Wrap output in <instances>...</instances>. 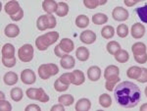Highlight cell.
Wrapping results in <instances>:
<instances>
[{"mask_svg": "<svg viewBox=\"0 0 147 111\" xmlns=\"http://www.w3.org/2000/svg\"><path fill=\"white\" fill-rule=\"evenodd\" d=\"M138 2H141V1H145V0H137Z\"/></svg>", "mask_w": 147, "mask_h": 111, "instance_id": "52", "label": "cell"}, {"mask_svg": "<svg viewBox=\"0 0 147 111\" xmlns=\"http://www.w3.org/2000/svg\"><path fill=\"white\" fill-rule=\"evenodd\" d=\"M25 110L26 111H40L41 108L37 104H30L25 108Z\"/></svg>", "mask_w": 147, "mask_h": 111, "instance_id": "45", "label": "cell"}, {"mask_svg": "<svg viewBox=\"0 0 147 111\" xmlns=\"http://www.w3.org/2000/svg\"><path fill=\"white\" fill-rule=\"evenodd\" d=\"M54 89H55L56 91L62 93V91H66L69 89V85L63 84V83L60 81V79L58 78L55 81V83H54Z\"/></svg>", "mask_w": 147, "mask_h": 111, "instance_id": "37", "label": "cell"}, {"mask_svg": "<svg viewBox=\"0 0 147 111\" xmlns=\"http://www.w3.org/2000/svg\"><path fill=\"white\" fill-rule=\"evenodd\" d=\"M99 3V6H102V5H105L106 3L108 2V0H97Z\"/></svg>", "mask_w": 147, "mask_h": 111, "instance_id": "48", "label": "cell"}, {"mask_svg": "<svg viewBox=\"0 0 147 111\" xmlns=\"http://www.w3.org/2000/svg\"><path fill=\"white\" fill-rule=\"evenodd\" d=\"M137 81L139 83H141V84H145V83H147V68H142L141 75H140V77L138 78Z\"/></svg>", "mask_w": 147, "mask_h": 111, "instance_id": "44", "label": "cell"}, {"mask_svg": "<svg viewBox=\"0 0 147 111\" xmlns=\"http://www.w3.org/2000/svg\"><path fill=\"white\" fill-rule=\"evenodd\" d=\"M4 34L7 37L13 39V37H16L20 35V28L15 24H9V25L6 26L5 30H4Z\"/></svg>", "mask_w": 147, "mask_h": 111, "instance_id": "15", "label": "cell"}, {"mask_svg": "<svg viewBox=\"0 0 147 111\" xmlns=\"http://www.w3.org/2000/svg\"><path fill=\"white\" fill-rule=\"evenodd\" d=\"M144 93H145V95H146V97H147V87L145 89H144Z\"/></svg>", "mask_w": 147, "mask_h": 111, "instance_id": "51", "label": "cell"}, {"mask_svg": "<svg viewBox=\"0 0 147 111\" xmlns=\"http://www.w3.org/2000/svg\"><path fill=\"white\" fill-rule=\"evenodd\" d=\"M76 25L80 29H84L89 25V18L86 15H80L76 19Z\"/></svg>", "mask_w": 147, "mask_h": 111, "instance_id": "29", "label": "cell"}, {"mask_svg": "<svg viewBox=\"0 0 147 111\" xmlns=\"http://www.w3.org/2000/svg\"><path fill=\"white\" fill-rule=\"evenodd\" d=\"M80 41L84 44H92L96 41V34L93 30H86L80 34Z\"/></svg>", "mask_w": 147, "mask_h": 111, "instance_id": "10", "label": "cell"}, {"mask_svg": "<svg viewBox=\"0 0 147 111\" xmlns=\"http://www.w3.org/2000/svg\"><path fill=\"white\" fill-rule=\"evenodd\" d=\"M99 103H100L102 107L108 108L112 105V98H111V96L108 93H103L99 97Z\"/></svg>", "mask_w": 147, "mask_h": 111, "instance_id": "33", "label": "cell"}, {"mask_svg": "<svg viewBox=\"0 0 147 111\" xmlns=\"http://www.w3.org/2000/svg\"><path fill=\"white\" fill-rule=\"evenodd\" d=\"M129 11L127 9H125L124 7L118 6L116 8H114V10L112 12V17L115 21H118V22H124V21H127L129 19Z\"/></svg>", "mask_w": 147, "mask_h": 111, "instance_id": "8", "label": "cell"}, {"mask_svg": "<svg viewBox=\"0 0 147 111\" xmlns=\"http://www.w3.org/2000/svg\"><path fill=\"white\" fill-rule=\"evenodd\" d=\"M38 76L42 80H48L52 76H55L59 73V67L54 63L42 64L38 67Z\"/></svg>", "mask_w": 147, "mask_h": 111, "instance_id": "5", "label": "cell"}, {"mask_svg": "<svg viewBox=\"0 0 147 111\" xmlns=\"http://www.w3.org/2000/svg\"><path fill=\"white\" fill-rule=\"evenodd\" d=\"M129 27L127 25H124V24H121V25L118 26L117 28V35H119L120 37L124 39V37H127L129 35Z\"/></svg>", "mask_w": 147, "mask_h": 111, "instance_id": "36", "label": "cell"}, {"mask_svg": "<svg viewBox=\"0 0 147 111\" xmlns=\"http://www.w3.org/2000/svg\"><path fill=\"white\" fill-rule=\"evenodd\" d=\"M2 64H3L7 68H12L16 65V57H11V58H5L2 57Z\"/></svg>", "mask_w": 147, "mask_h": 111, "instance_id": "38", "label": "cell"}, {"mask_svg": "<svg viewBox=\"0 0 147 111\" xmlns=\"http://www.w3.org/2000/svg\"><path fill=\"white\" fill-rule=\"evenodd\" d=\"M69 5L66 2H59L57 5V10H56V15L58 17H66L69 13Z\"/></svg>", "mask_w": 147, "mask_h": 111, "instance_id": "25", "label": "cell"}, {"mask_svg": "<svg viewBox=\"0 0 147 111\" xmlns=\"http://www.w3.org/2000/svg\"><path fill=\"white\" fill-rule=\"evenodd\" d=\"M108 22L107 15L103 13H97L95 15L92 16V23L95 25H104Z\"/></svg>", "mask_w": 147, "mask_h": 111, "instance_id": "31", "label": "cell"}, {"mask_svg": "<svg viewBox=\"0 0 147 111\" xmlns=\"http://www.w3.org/2000/svg\"><path fill=\"white\" fill-rule=\"evenodd\" d=\"M57 25L56 18L52 14H45L38 17L36 21V27L39 30H45L48 29H53Z\"/></svg>", "mask_w": 147, "mask_h": 111, "instance_id": "4", "label": "cell"}, {"mask_svg": "<svg viewBox=\"0 0 147 111\" xmlns=\"http://www.w3.org/2000/svg\"><path fill=\"white\" fill-rule=\"evenodd\" d=\"M18 56L22 62H30L34 58V47L32 44H24L18 50Z\"/></svg>", "mask_w": 147, "mask_h": 111, "instance_id": "7", "label": "cell"}, {"mask_svg": "<svg viewBox=\"0 0 147 111\" xmlns=\"http://www.w3.org/2000/svg\"><path fill=\"white\" fill-rule=\"evenodd\" d=\"M84 4L87 9H95L99 6L97 0H84Z\"/></svg>", "mask_w": 147, "mask_h": 111, "instance_id": "39", "label": "cell"}, {"mask_svg": "<svg viewBox=\"0 0 147 111\" xmlns=\"http://www.w3.org/2000/svg\"><path fill=\"white\" fill-rule=\"evenodd\" d=\"M147 50V47L143 42H136L134 45L131 46V51L134 55H140V54H145Z\"/></svg>", "mask_w": 147, "mask_h": 111, "instance_id": "24", "label": "cell"}, {"mask_svg": "<svg viewBox=\"0 0 147 111\" xmlns=\"http://www.w3.org/2000/svg\"><path fill=\"white\" fill-rule=\"evenodd\" d=\"M3 81L7 86H14L18 82V75L15 72H7L3 77Z\"/></svg>", "mask_w": 147, "mask_h": 111, "instance_id": "23", "label": "cell"}, {"mask_svg": "<svg viewBox=\"0 0 147 111\" xmlns=\"http://www.w3.org/2000/svg\"><path fill=\"white\" fill-rule=\"evenodd\" d=\"M59 39V32H49L45 35H42L35 39V46L40 51H44L49 46Z\"/></svg>", "mask_w": 147, "mask_h": 111, "instance_id": "2", "label": "cell"}, {"mask_svg": "<svg viewBox=\"0 0 147 111\" xmlns=\"http://www.w3.org/2000/svg\"><path fill=\"white\" fill-rule=\"evenodd\" d=\"M140 111H147V103H144L140 106Z\"/></svg>", "mask_w": 147, "mask_h": 111, "instance_id": "49", "label": "cell"}, {"mask_svg": "<svg viewBox=\"0 0 147 111\" xmlns=\"http://www.w3.org/2000/svg\"><path fill=\"white\" fill-rule=\"evenodd\" d=\"M75 48V44H74V41L70 39H62L60 41V43L58 45L55 46L54 48V53L57 57L62 58L64 55L66 54L71 53Z\"/></svg>", "mask_w": 147, "mask_h": 111, "instance_id": "3", "label": "cell"}, {"mask_svg": "<svg viewBox=\"0 0 147 111\" xmlns=\"http://www.w3.org/2000/svg\"><path fill=\"white\" fill-rule=\"evenodd\" d=\"M77 111H88L91 108V102L88 98H80L75 106Z\"/></svg>", "mask_w": 147, "mask_h": 111, "instance_id": "18", "label": "cell"}, {"mask_svg": "<svg viewBox=\"0 0 147 111\" xmlns=\"http://www.w3.org/2000/svg\"><path fill=\"white\" fill-rule=\"evenodd\" d=\"M1 55L2 57L11 58L15 56V47L11 43H5L2 46L1 49Z\"/></svg>", "mask_w": 147, "mask_h": 111, "instance_id": "20", "label": "cell"}, {"mask_svg": "<svg viewBox=\"0 0 147 111\" xmlns=\"http://www.w3.org/2000/svg\"><path fill=\"white\" fill-rule=\"evenodd\" d=\"M24 17V10L22 8L19 10L17 13L15 14V15H13V16H10V18H11V20L12 21H14V22H18V21H21L23 19Z\"/></svg>", "mask_w": 147, "mask_h": 111, "instance_id": "43", "label": "cell"}, {"mask_svg": "<svg viewBox=\"0 0 147 111\" xmlns=\"http://www.w3.org/2000/svg\"><path fill=\"white\" fill-rule=\"evenodd\" d=\"M60 64L63 69H66V70L73 69L76 65V59L74 58L73 56L69 55V54H66V55H64L63 57L61 58Z\"/></svg>", "mask_w": 147, "mask_h": 111, "instance_id": "14", "label": "cell"}, {"mask_svg": "<svg viewBox=\"0 0 147 111\" xmlns=\"http://www.w3.org/2000/svg\"><path fill=\"white\" fill-rule=\"evenodd\" d=\"M116 61H118L119 63H127L129 59V54L127 50H123V49H120L117 53L114 55Z\"/></svg>", "mask_w": 147, "mask_h": 111, "instance_id": "27", "label": "cell"}, {"mask_svg": "<svg viewBox=\"0 0 147 111\" xmlns=\"http://www.w3.org/2000/svg\"><path fill=\"white\" fill-rule=\"evenodd\" d=\"M85 81V77L82 71L80 70H75L71 72V82L75 86H80Z\"/></svg>", "mask_w": 147, "mask_h": 111, "instance_id": "12", "label": "cell"}, {"mask_svg": "<svg viewBox=\"0 0 147 111\" xmlns=\"http://www.w3.org/2000/svg\"><path fill=\"white\" fill-rule=\"evenodd\" d=\"M0 94H1V99H4V98H5V95H4L3 91H1V93H0Z\"/></svg>", "mask_w": 147, "mask_h": 111, "instance_id": "50", "label": "cell"}, {"mask_svg": "<svg viewBox=\"0 0 147 111\" xmlns=\"http://www.w3.org/2000/svg\"><path fill=\"white\" fill-rule=\"evenodd\" d=\"M130 34H131V37L134 39H141L145 35V27L140 23H136L134 25H132L131 30H130Z\"/></svg>", "mask_w": 147, "mask_h": 111, "instance_id": "11", "label": "cell"}, {"mask_svg": "<svg viewBox=\"0 0 147 111\" xmlns=\"http://www.w3.org/2000/svg\"><path fill=\"white\" fill-rule=\"evenodd\" d=\"M21 80L26 85H32L36 81L35 73L30 69H25L21 73Z\"/></svg>", "mask_w": 147, "mask_h": 111, "instance_id": "9", "label": "cell"}, {"mask_svg": "<svg viewBox=\"0 0 147 111\" xmlns=\"http://www.w3.org/2000/svg\"><path fill=\"white\" fill-rule=\"evenodd\" d=\"M26 94L30 99L32 100H38L42 103H46L49 101V96L47 95V93L44 91V89L42 88L34 89V88H30L27 89Z\"/></svg>", "mask_w": 147, "mask_h": 111, "instance_id": "6", "label": "cell"}, {"mask_svg": "<svg viewBox=\"0 0 147 111\" xmlns=\"http://www.w3.org/2000/svg\"><path fill=\"white\" fill-rule=\"evenodd\" d=\"M0 109H1V111H11L12 105L10 104L9 101L5 99H1L0 100Z\"/></svg>", "mask_w": 147, "mask_h": 111, "instance_id": "40", "label": "cell"}, {"mask_svg": "<svg viewBox=\"0 0 147 111\" xmlns=\"http://www.w3.org/2000/svg\"><path fill=\"white\" fill-rule=\"evenodd\" d=\"M134 60L138 64H145L147 62V53L140 54V55H134Z\"/></svg>", "mask_w": 147, "mask_h": 111, "instance_id": "42", "label": "cell"}, {"mask_svg": "<svg viewBox=\"0 0 147 111\" xmlns=\"http://www.w3.org/2000/svg\"><path fill=\"white\" fill-rule=\"evenodd\" d=\"M101 35L103 39H110L115 35V29L112 26H104L101 30Z\"/></svg>", "mask_w": 147, "mask_h": 111, "instance_id": "26", "label": "cell"}, {"mask_svg": "<svg viewBox=\"0 0 147 111\" xmlns=\"http://www.w3.org/2000/svg\"><path fill=\"white\" fill-rule=\"evenodd\" d=\"M20 9H21L20 4H19V2L16 1V0H12V1L7 2L5 4V6H4V11H5V13L8 14L9 16L15 15Z\"/></svg>", "mask_w": 147, "mask_h": 111, "instance_id": "13", "label": "cell"}, {"mask_svg": "<svg viewBox=\"0 0 147 111\" xmlns=\"http://www.w3.org/2000/svg\"><path fill=\"white\" fill-rule=\"evenodd\" d=\"M59 79L65 85H69L70 86L72 84V82H71V73H64V74L61 75V77Z\"/></svg>", "mask_w": 147, "mask_h": 111, "instance_id": "41", "label": "cell"}, {"mask_svg": "<svg viewBox=\"0 0 147 111\" xmlns=\"http://www.w3.org/2000/svg\"><path fill=\"white\" fill-rule=\"evenodd\" d=\"M51 111H65V107H64L63 104L59 103V104H56L51 107Z\"/></svg>", "mask_w": 147, "mask_h": 111, "instance_id": "46", "label": "cell"}, {"mask_svg": "<svg viewBox=\"0 0 147 111\" xmlns=\"http://www.w3.org/2000/svg\"><path fill=\"white\" fill-rule=\"evenodd\" d=\"M66 1H67V0H66Z\"/></svg>", "mask_w": 147, "mask_h": 111, "instance_id": "53", "label": "cell"}, {"mask_svg": "<svg viewBox=\"0 0 147 111\" xmlns=\"http://www.w3.org/2000/svg\"><path fill=\"white\" fill-rule=\"evenodd\" d=\"M58 102L63 104L64 106H71L75 102V98L71 94H63L58 97Z\"/></svg>", "mask_w": 147, "mask_h": 111, "instance_id": "30", "label": "cell"}, {"mask_svg": "<svg viewBox=\"0 0 147 111\" xmlns=\"http://www.w3.org/2000/svg\"><path fill=\"white\" fill-rule=\"evenodd\" d=\"M120 75V69L116 65H109L104 71V78L105 80L112 79V78L118 77Z\"/></svg>", "mask_w": 147, "mask_h": 111, "instance_id": "17", "label": "cell"}, {"mask_svg": "<svg viewBox=\"0 0 147 111\" xmlns=\"http://www.w3.org/2000/svg\"><path fill=\"white\" fill-rule=\"evenodd\" d=\"M57 5H58V3H56V1H54V0H44L42 2V9L47 14H53L57 10Z\"/></svg>", "mask_w": 147, "mask_h": 111, "instance_id": "19", "label": "cell"}, {"mask_svg": "<svg viewBox=\"0 0 147 111\" xmlns=\"http://www.w3.org/2000/svg\"><path fill=\"white\" fill-rule=\"evenodd\" d=\"M142 72V68L138 67V66H131L129 67L127 71V76L129 79L131 80H138V78L140 77Z\"/></svg>", "mask_w": 147, "mask_h": 111, "instance_id": "21", "label": "cell"}, {"mask_svg": "<svg viewBox=\"0 0 147 111\" xmlns=\"http://www.w3.org/2000/svg\"><path fill=\"white\" fill-rule=\"evenodd\" d=\"M106 48H107V51L111 55H115V54L121 49V45L119 42L112 41L108 42L107 45H106Z\"/></svg>", "mask_w": 147, "mask_h": 111, "instance_id": "32", "label": "cell"}, {"mask_svg": "<svg viewBox=\"0 0 147 111\" xmlns=\"http://www.w3.org/2000/svg\"><path fill=\"white\" fill-rule=\"evenodd\" d=\"M89 50L84 46H80L79 48L76 51V56H77V59L82 62H84V61L88 60L89 58Z\"/></svg>", "mask_w": 147, "mask_h": 111, "instance_id": "22", "label": "cell"}, {"mask_svg": "<svg viewBox=\"0 0 147 111\" xmlns=\"http://www.w3.org/2000/svg\"><path fill=\"white\" fill-rule=\"evenodd\" d=\"M10 96L12 98V100H14L15 102H19L23 99V91L21 88H13L10 91Z\"/></svg>", "mask_w": 147, "mask_h": 111, "instance_id": "28", "label": "cell"}, {"mask_svg": "<svg viewBox=\"0 0 147 111\" xmlns=\"http://www.w3.org/2000/svg\"><path fill=\"white\" fill-rule=\"evenodd\" d=\"M114 95L119 105L125 108L136 107L141 98L140 89L129 81L120 83L114 89Z\"/></svg>", "mask_w": 147, "mask_h": 111, "instance_id": "1", "label": "cell"}, {"mask_svg": "<svg viewBox=\"0 0 147 111\" xmlns=\"http://www.w3.org/2000/svg\"><path fill=\"white\" fill-rule=\"evenodd\" d=\"M124 2H125V6H127V7H132L136 5V3H138L137 0H124Z\"/></svg>", "mask_w": 147, "mask_h": 111, "instance_id": "47", "label": "cell"}, {"mask_svg": "<svg viewBox=\"0 0 147 111\" xmlns=\"http://www.w3.org/2000/svg\"><path fill=\"white\" fill-rule=\"evenodd\" d=\"M136 14L138 15L139 19H140L142 22L147 24V5H144L142 7H139V8H136Z\"/></svg>", "mask_w": 147, "mask_h": 111, "instance_id": "35", "label": "cell"}, {"mask_svg": "<svg viewBox=\"0 0 147 111\" xmlns=\"http://www.w3.org/2000/svg\"><path fill=\"white\" fill-rule=\"evenodd\" d=\"M87 77L91 82H96L101 77V69L98 66H91L87 70Z\"/></svg>", "mask_w": 147, "mask_h": 111, "instance_id": "16", "label": "cell"}, {"mask_svg": "<svg viewBox=\"0 0 147 111\" xmlns=\"http://www.w3.org/2000/svg\"><path fill=\"white\" fill-rule=\"evenodd\" d=\"M120 77H115V78H112V79H109V80H106V83H105V89H107L109 91H114V89L116 88V85L120 82Z\"/></svg>", "mask_w": 147, "mask_h": 111, "instance_id": "34", "label": "cell"}]
</instances>
